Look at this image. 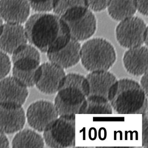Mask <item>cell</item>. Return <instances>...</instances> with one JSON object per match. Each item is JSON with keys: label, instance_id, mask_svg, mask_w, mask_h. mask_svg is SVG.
Returning <instances> with one entry per match:
<instances>
[{"label": "cell", "instance_id": "cell-4", "mask_svg": "<svg viewBox=\"0 0 148 148\" xmlns=\"http://www.w3.org/2000/svg\"><path fill=\"white\" fill-rule=\"evenodd\" d=\"M116 59L114 46L103 38L88 39L81 46L80 61L88 72L108 71L114 65Z\"/></svg>", "mask_w": 148, "mask_h": 148}, {"label": "cell", "instance_id": "cell-30", "mask_svg": "<svg viewBox=\"0 0 148 148\" xmlns=\"http://www.w3.org/2000/svg\"><path fill=\"white\" fill-rule=\"evenodd\" d=\"M3 21L2 19V18L0 16V31L1 30V28L3 27Z\"/></svg>", "mask_w": 148, "mask_h": 148}, {"label": "cell", "instance_id": "cell-23", "mask_svg": "<svg viewBox=\"0 0 148 148\" xmlns=\"http://www.w3.org/2000/svg\"><path fill=\"white\" fill-rule=\"evenodd\" d=\"M30 7L37 12L52 11L54 0H27Z\"/></svg>", "mask_w": 148, "mask_h": 148}, {"label": "cell", "instance_id": "cell-9", "mask_svg": "<svg viewBox=\"0 0 148 148\" xmlns=\"http://www.w3.org/2000/svg\"><path fill=\"white\" fill-rule=\"evenodd\" d=\"M66 73L64 69L52 62H45L39 66L35 86L45 95L55 94L60 89Z\"/></svg>", "mask_w": 148, "mask_h": 148}, {"label": "cell", "instance_id": "cell-10", "mask_svg": "<svg viewBox=\"0 0 148 148\" xmlns=\"http://www.w3.org/2000/svg\"><path fill=\"white\" fill-rule=\"evenodd\" d=\"M28 95V88L13 77H6L0 80V104L22 107Z\"/></svg>", "mask_w": 148, "mask_h": 148}, {"label": "cell", "instance_id": "cell-27", "mask_svg": "<svg viewBox=\"0 0 148 148\" xmlns=\"http://www.w3.org/2000/svg\"><path fill=\"white\" fill-rule=\"evenodd\" d=\"M136 10L145 16H148V0H134Z\"/></svg>", "mask_w": 148, "mask_h": 148}, {"label": "cell", "instance_id": "cell-6", "mask_svg": "<svg viewBox=\"0 0 148 148\" xmlns=\"http://www.w3.org/2000/svg\"><path fill=\"white\" fill-rule=\"evenodd\" d=\"M43 132L44 141L49 147H74L76 142L75 116H59Z\"/></svg>", "mask_w": 148, "mask_h": 148}, {"label": "cell", "instance_id": "cell-3", "mask_svg": "<svg viewBox=\"0 0 148 148\" xmlns=\"http://www.w3.org/2000/svg\"><path fill=\"white\" fill-rule=\"evenodd\" d=\"M89 92L88 83L86 77L77 73L66 74L54 102L58 115L79 114Z\"/></svg>", "mask_w": 148, "mask_h": 148}, {"label": "cell", "instance_id": "cell-20", "mask_svg": "<svg viewBox=\"0 0 148 148\" xmlns=\"http://www.w3.org/2000/svg\"><path fill=\"white\" fill-rule=\"evenodd\" d=\"M113 109L108 100L88 96L79 114H111Z\"/></svg>", "mask_w": 148, "mask_h": 148}, {"label": "cell", "instance_id": "cell-11", "mask_svg": "<svg viewBox=\"0 0 148 148\" xmlns=\"http://www.w3.org/2000/svg\"><path fill=\"white\" fill-rule=\"evenodd\" d=\"M28 42L25 29L22 24L4 23L0 31V50L12 55Z\"/></svg>", "mask_w": 148, "mask_h": 148}, {"label": "cell", "instance_id": "cell-12", "mask_svg": "<svg viewBox=\"0 0 148 148\" xmlns=\"http://www.w3.org/2000/svg\"><path fill=\"white\" fill-rule=\"evenodd\" d=\"M30 9L27 0H0V16L7 23H25L29 18Z\"/></svg>", "mask_w": 148, "mask_h": 148}, {"label": "cell", "instance_id": "cell-13", "mask_svg": "<svg viewBox=\"0 0 148 148\" xmlns=\"http://www.w3.org/2000/svg\"><path fill=\"white\" fill-rule=\"evenodd\" d=\"M26 120L22 107L0 104V131L5 134L17 133L23 129Z\"/></svg>", "mask_w": 148, "mask_h": 148}, {"label": "cell", "instance_id": "cell-26", "mask_svg": "<svg viewBox=\"0 0 148 148\" xmlns=\"http://www.w3.org/2000/svg\"><path fill=\"white\" fill-rule=\"evenodd\" d=\"M148 112L143 115V146L148 147Z\"/></svg>", "mask_w": 148, "mask_h": 148}, {"label": "cell", "instance_id": "cell-1", "mask_svg": "<svg viewBox=\"0 0 148 148\" xmlns=\"http://www.w3.org/2000/svg\"><path fill=\"white\" fill-rule=\"evenodd\" d=\"M24 28L28 42L43 53L57 51L71 39L64 22L49 12H38L30 16Z\"/></svg>", "mask_w": 148, "mask_h": 148}, {"label": "cell", "instance_id": "cell-8", "mask_svg": "<svg viewBox=\"0 0 148 148\" xmlns=\"http://www.w3.org/2000/svg\"><path fill=\"white\" fill-rule=\"evenodd\" d=\"M25 114L29 126L39 132H44L59 116L54 103L46 100L32 103Z\"/></svg>", "mask_w": 148, "mask_h": 148}, {"label": "cell", "instance_id": "cell-25", "mask_svg": "<svg viewBox=\"0 0 148 148\" xmlns=\"http://www.w3.org/2000/svg\"><path fill=\"white\" fill-rule=\"evenodd\" d=\"M111 0H87L88 9L93 12H99L107 9Z\"/></svg>", "mask_w": 148, "mask_h": 148}, {"label": "cell", "instance_id": "cell-5", "mask_svg": "<svg viewBox=\"0 0 148 148\" xmlns=\"http://www.w3.org/2000/svg\"><path fill=\"white\" fill-rule=\"evenodd\" d=\"M60 17L68 28L71 38L79 42L90 39L97 29L95 16L88 7L73 8Z\"/></svg>", "mask_w": 148, "mask_h": 148}, {"label": "cell", "instance_id": "cell-22", "mask_svg": "<svg viewBox=\"0 0 148 148\" xmlns=\"http://www.w3.org/2000/svg\"><path fill=\"white\" fill-rule=\"evenodd\" d=\"M77 7L88 8L87 0H54L52 11L60 16L67 10Z\"/></svg>", "mask_w": 148, "mask_h": 148}, {"label": "cell", "instance_id": "cell-19", "mask_svg": "<svg viewBox=\"0 0 148 148\" xmlns=\"http://www.w3.org/2000/svg\"><path fill=\"white\" fill-rule=\"evenodd\" d=\"M45 143L43 137L35 130L22 129L14 137L12 146L13 148H43Z\"/></svg>", "mask_w": 148, "mask_h": 148}, {"label": "cell", "instance_id": "cell-2", "mask_svg": "<svg viewBox=\"0 0 148 148\" xmlns=\"http://www.w3.org/2000/svg\"><path fill=\"white\" fill-rule=\"evenodd\" d=\"M138 82L129 78L117 79L111 87L108 100L114 112L121 114L147 112L148 101Z\"/></svg>", "mask_w": 148, "mask_h": 148}, {"label": "cell", "instance_id": "cell-21", "mask_svg": "<svg viewBox=\"0 0 148 148\" xmlns=\"http://www.w3.org/2000/svg\"><path fill=\"white\" fill-rule=\"evenodd\" d=\"M39 66L34 69L26 70L12 68V76L27 88H32L35 86L36 84L39 75Z\"/></svg>", "mask_w": 148, "mask_h": 148}, {"label": "cell", "instance_id": "cell-14", "mask_svg": "<svg viewBox=\"0 0 148 148\" xmlns=\"http://www.w3.org/2000/svg\"><path fill=\"white\" fill-rule=\"evenodd\" d=\"M81 44L71 38L65 45L53 52L47 54L49 60L67 69L76 66L80 61Z\"/></svg>", "mask_w": 148, "mask_h": 148}, {"label": "cell", "instance_id": "cell-16", "mask_svg": "<svg viewBox=\"0 0 148 148\" xmlns=\"http://www.w3.org/2000/svg\"><path fill=\"white\" fill-rule=\"evenodd\" d=\"M124 68L129 74L134 76H142L148 69V50L143 45L129 49L123 58Z\"/></svg>", "mask_w": 148, "mask_h": 148}, {"label": "cell", "instance_id": "cell-28", "mask_svg": "<svg viewBox=\"0 0 148 148\" xmlns=\"http://www.w3.org/2000/svg\"><path fill=\"white\" fill-rule=\"evenodd\" d=\"M148 71L143 74L140 80V85L145 92L146 95L148 96Z\"/></svg>", "mask_w": 148, "mask_h": 148}, {"label": "cell", "instance_id": "cell-24", "mask_svg": "<svg viewBox=\"0 0 148 148\" xmlns=\"http://www.w3.org/2000/svg\"><path fill=\"white\" fill-rule=\"evenodd\" d=\"M11 68V60L7 54L0 50V80L7 77Z\"/></svg>", "mask_w": 148, "mask_h": 148}, {"label": "cell", "instance_id": "cell-29", "mask_svg": "<svg viewBox=\"0 0 148 148\" xmlns=\"http://www.w3.org/2000/svg\"><path fill=\"white\" fill-rule=\"evenodd\" d=\"M10 143L6 134L0 131V148H8Z\"/></svg>", "mask_w": 148, "mask_h": 148}, {"label": "cell", "instance_id": "cell-7", "mask_svg": "<svg viewBox=\"0 0 148 148\" xmlns=\"http://www.w3.org/2000/svg\"><path fill=\"white\" fill-rule=\"evenodd\" d=\"M118 44L125 48L148 45V28L143 19L134 16L120 22L115 29Z\"/></svg>", "mask_w": 148, "mask_h": 148}, {"label": "cell", "instance_id": "cell-17", "mask_svg": "<svg viewBox=\"0 0 148 148\" xmlns=\"http://www.w3.org/2000/svg\"><path fill=\"white\" fill-rule=\"evenodd\" d=\"M13 68L22 70L36 69L40 66L41 56L39 50L31 44L21 46L12 54Z\"/></svg>", "mask_w": 148, "mask_h": 148}, {"label": "cell", "instance_id": "cell-15", "mask_svg": "<svg viewBox=\"0 0 148 148\" xmlns=\"http://www.w3.org/2000/svg\"><path fill=\"white\" fill-rule=\"evenodd\" d=\"M86 77L88 83V96L108 100L111 87L118 79L114 74L108 71L90 72Z\"/></svg>", "mask_w": 148, "mask_h": 148}, {"label": "cell", "instance_id": "cell-18", "mask_svg": "<svg viewBox=\"0 0 148 148\" xmlns=\"http://www.w3.org/2000/svg\"><path fill=\"white\" fill-rule=\"evenodd\" d=\"M107 9L113 20L120 22L135 16L137 11L134 0H111Z\"/></svg>", "mask_w": 148, "mask_h": 148}]
</instances>
